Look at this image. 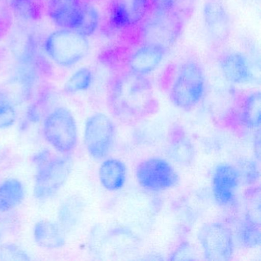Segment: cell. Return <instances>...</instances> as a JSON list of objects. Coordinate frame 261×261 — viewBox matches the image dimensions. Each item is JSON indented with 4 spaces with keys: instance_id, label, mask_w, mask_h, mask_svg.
Masks as SVG:
<instances>
[{
    "instance_id": "4316f807",
    "label": "cell",
    "mask_w": 261,
    "mask_h": 261,
    "mask_svg": "<svg viewBox=\"0 0 261 261\" xmlns=\"http://www.w3.org/2000/svg\"><path fill=\"white\" fill-rule=\"evenodd\" d=\"M0 259L5 261L30 260L28 253L14 244H4L0 246Z\"/></svg>"
},
{
    "instance_id": "7c38bea8",
    "label": "cell",
    "mask_w": 261,
    "mask_h": 261,
    "mask_svg": "<svg viewBox=\"0 0 261 261\" xmlns=\"http://www.w3.org/2000/svg\"><path fill=\"white\" fill-rule=\"evenodd\" d=\"M239 170L228 163H220L214 169L212 192L215 202L221 207H229L236 201L237 192L241 185Z\"/></svg>"
},
{
    "instance_id": "7a4b0ae2",
    "label": "cell",
    "mask_w": 261,
    "mask_h": 261,
    "mask_svg": "<svg viewBox=\"0 0 261 261\" xmlns=\"http://www.w3.org/2000/svg\"><path fill=\"white\" fill-rule=\"evenodd\" d=\"M206 77L204 70L194 60L183 62L176 67L168 87V94L176 108L189 111L204 97Z\"/></svg>"
},
{
    "instance_id": "7402d4cb",
    "label": "cell",
    "mask_w": 261,
    "mask_h": 261,
    "mask_svg": "<svg viewBox=\"0 0 261 261\" xmlns=\"http://www.w3.org/2000/svg\"><path fill=\"white\" fill-rule=\"evenodd\" d=\"M238 240L245 248H255L260 244V224L256 218L248 215L241 221L238 227Z\"/></svg>"
},
{
    "instance_id": "d4e9b609",
    "label": "cell",
    "mask_w": 261,
    "mask_h": 261,
    "mask_svg": "<svg viewBox=\"0 0 261 261\" xmlns=\"http://www.w3.org/2000/svg\"><path fill=\"white\" fill-rule=\"evenodd\" d=\"M17 110L12 97L0 90V129H7L16 123Z\"/></svg>"
},
{
    "instance_id": "8fae6325",
    "label": "cell",
    "mask_w": 261,
    "mask_h": 261,
    "mask_svg": "<svg viewBox=\"0 0 261 261\" xmlns=\"http://www.w3.org/2000/svg\"><path fill=\"white\" fill-rule=\"evenodd\" d=\"M203 22L207 37L215 46L228 40L231 23L227 9L221 0H207L203 7Z\"/></svg>"
},
{
    "instance_id": "4fadbf2b",
    "label": "cell",
    "mask_w": 261,
    "mask_h": 261,
    "mask_svg": "<svg viewBox=\"0 0 261 261\" xmlns=\"http://www.w3.org/2000/svg\"><path fill=\"white\" fill-rule=\"evenodd\" d=\"M167 50L153 45H140L126 59V70L146 76L155 71L162 63Z\"/></svg>"
},
{
    "instance_id": "2e32d148",
    "label": "cell",
    "mask_w": 261,
    "mask_h": 261,
    "mask_svg": "<svg viewBox=\"0 0 261 261\" xmlns=\"http://www.w3.org/2000/svg\"><path fill=\"white\" fill-rule=\"evenodd\" d=\"M219 66L224 77L231 83L243 85L254 79L248 59L241 53H226L220 59Z\"/></svg>"
},
{
    "instance_id": "ac0fdd59",
    "label": "cell",
    "mask_w": 261,
    "mask_h": 261,
    "mask_svg": "<svg viewBox=\"0 0 261 261\" xmlns=\"http://www.w3.org/2000/svg\"><path fill=\"white\" fill-rule=\"evenodd\" d=\"M35 241L41 247L46 249H59L66 243L65 231L59 223L41 221L34 227Z\"/></svg>"
},
{
    "instance_id": "603a6c76",
    "label": "cell",
    "mask_w": 261,
    "mask_h": 261,
    "mask_svg": "<svg viewBox=\"0 0 261 261\" xmlns=\"http://www.w3.org/2000/svg\"><path fill=\"white\" fill-rule=\"evenodd\" d=\"M15 14L28 22L37 21L42 15V8L38 0H11Z\"/></svg>"
},
{
    "instance_id": "d6986e66",
    "label": "cell",
    "mask_w": 261,
    "mask_h": 261,
    "mask_svg": "<svg viewBox=\"0 0 261 261\" xmlns=\"http://www.w3.org/2000/svg\"><path fill=\"white\" fill-rule=\"evenodd\" d=\"M261 94L253 91L243 99L240 108L239 121L244 127L256 130L260 127Z\"/></svg>"
},
{
    "instance_id": "52a82bcc",
    "label": "cell",
    "mask_w": 261,
    "mask_h": 261,
    "mask_svg": "<svg viewBox=\"0 0 261 261\" xmlns=\"http://www.w3.org/2000/svg\"><path fill=\"white\" fill-rule=\"evenodd\" d=\"M198 239L207 260L227 261L233 257L234 240L225 223L215 221L204 224L198 231Z\"/></svg>"
},
{
    "instance_id": "8992f818",
    "label": "cell",
    "mask_w": 261,
    "mask_h": 261,
    "mask_svg": "<svg viewBox=\"0 0 261 261\" xmlns=\"http://www.w3.org/2000/svg\"><path fill=\"white\" fill-rule=\"evenodd\" d=\"M136 178L144 190L154 193L174 189L180 181L175 167L166 159L159 156L140 162L136 169Z\"/></svg>"
},
{
    "instance_id": "277c9868",
    "label": "cell",
    "mask_w": 261,
    "mask_h": 261,
    "mask_svg": "<svg viewBox=\"0 0 261 261\" xmlns=\"http://www.w3.org/2000/svg\"><path fill=\"white\" fill-rule=\"evenodd\" d=\"M45 48L53 62L61 66L71 67L88 54L89 44L87 38L77 32L62 29L47 38Z\"/></svg>"
},
{
    "instance_id": "ba28073f",
    "label": "cell",
    "mask_w": 261,
    "mask_h": 261,
    "mask_svg": "<svg viewBox=\"0 0 261 261\" xmlns=\"http://www.w3.org/2000/svg\"><path fill=\"white\" fill-rule=\"evenodd\" d=\"M38 165L34 195L37 199H48L54 196L66 182L72 162L68 156H59L46 159Z\"/></svg>"
},
{
    "instance_id": "5bb4252c",
    "label": "cell",
    "mask_w": 261,
    "mask_h": 261,
    "mask_svg": "<svg viewBox=\"0 0 261 261\" xmlns=\"http://www.w3.org/2000/svg\"><path fill=\"white\" fill-rule=\"evenodd\" d=\"M83 4L81 0H48V14L60 28L75 30L82 19Z\"/></svg>"
},
{
    "instance_id": "30bf717a",
    "label": "cell",
    "mask_w": 261,
    "mask_h": 261,
    "mask_svg": "<svg viewBox=\"0 0 261 261\" xmlns=\"http://www.w3.org/2000/svg\"><path fill=\"white\" fill-rule=\"evenodd\" d=\"M151 9L149 0H111L110 25L116 30L137 28Z\"/></svg>"
},
{
    "instance_id": "9c48e42d",
    "label": "cell",
    "mask_w": 261,
    "mask_h": 261,
    "mask_svg": "<svg viewBox=\"0 0 261 261\" xmlns=\"http://www.w3.org/2000/svg\"><path fill=\"white\" fill-rule=\"evenodd\" d=\"M84 139L87 150L94 160H105L114 149L115 125L106 114H93L85 123Z\"/></svg>"
},
{
    "instance_id": "cb8c5ba5",
    "label": "cell",
    "mask_w": 261,
    "mask_h": 261,
    "mask_svg": "<svg viewBox=\"0 0 261 261\" xmlns=\"http://www.w3.org/2000/svg\"><path fill=\"white\" fill-rule=\"evenodd\" d=\"M100 16L95 7L89 4L84 3L83 16L80 25L74 31L88 38L92 36L99 27Z\"/></svg>"
},
{
    "instance_id": "e0dca14e",
    "label": "cell",
    "mask_w": 261,
    "mask_h": 261,
    "mask_svg": "<svg viewBox=\"0 0 261 261\" xmlns=\"http://www.w3.org/2000/svg\"><path fill=\"white\" fill-rule=\"evenodd\" d=\"M127 167L117 158L105 159L99 168L100 184L109 192H117L124 187L127 180Z\"/></svg>"
},
{
    "instance_id": "44dd1931",
    "label": "cell",
    "mask_w": 261,
    "mask_h": 261,
    "mask_svg": "<svg viewBox=\"0 0 261 261\" xmlns=\"http://www.w3.org/2000/svg\"><path fill=\"white\" fill-rule=\"evenodd\" d=\"M82 200L76 196H71L61 204L59 210V224L65 231H70L79 224L83 212Z\"/></svg>"
},
{
    "instance_id": "83f0119b",
    "label": "cell",
    "mask_w": 261,
    "mask_h": 261,
    "mask_svg": "<svg viewBox=\"0 0 261 261\" xmlns=\"http://www.w3.org/2000/svg\"><path fill=\"white\" fill-rule=\"evenodd\" d=\"M241 175V181H244L247 184L254 182L259 176L258 169L256 163L252 161H247L244 163L243 166L238 169Z\"/></svg>"
},
{
    "instance_id": "484cf974",
    "label": "cell",
    "mask_w": 261,
    "mask_h": 261,
    "mask_svg": "<svg viewBox=\"0 0 261 261\" xmlns=\"http://www.w3.org/2000/svg\"><path fill=\"white\" fill-rule=\"evenodd\" d=\"M93 75L91 70L82 68L71 75L65 84V91L69 94L86 91L92 84Z\"/></svg>"
},
{
    "instance_id": "ffe728a7",
    "label": "cell",
    "mask_w": 261,
    "mask_h": 261,
    "mask_svg": "<svg viewBox=\"0 0 261 261\" xmlns=\"http://www.w3.org/2000/svg\"><path fill=\"white\" fill-rule=\"evenodd\" d=\"M25 197V189L19 180H5L0 184V212H10L20 205Z\"/></svg>"
},
{
    "instance_id": "9a60e30c",
    "label": "cell",
    "mask_w": 261,
    "mask_h": 261,
    "mask_svg": "<svg viewBox=\"0 0 261 261\" xmlns=\"http://www.w3.org/2000/svg\"><path fill=\"white\" fill-rule=\"evenodd\" d=\"M167 154L174 163L180 166H191L195 161V146L179 125H175L169 132Z\"/></svg>"
},
{
    "instance_id": "5b68a950",
    "label": "cell",
    "mask_w": 261,
    "mask_h": 261,
    "mask_svg": "<svg viewBox=\"0 0 261 261\" xmlns=\"http://www.w3.org/2000/svg\"><path fill=\"white\" fill-rule=\"evenodd\" d=\"M43 135L56 150L62 153L72 152L77 144V127L75 119L69 110L58 108L44 120Z\"/></svg>"
},
{
    "instance_id": "6da1fadb",
    "label": "cell",
    "mask_w": 261,
    "mask_h": 261,
    "mask_svg": "<svg viewBox=\"0 0 261 261\" xmlns=\"http://www.w3.org/2000/svg\"><path fill=\"white\" fill-rule=\"evenodd\" d=\"M108 105L117 120L128 124L142 121L159 110V101L149 79L126 69L113 80Z\"/></svg>"
},
{
    "instance_id": "f1b7e54d",
    "label": "cell",
    "mask_w": 261,
    "mask_h": 261,
    "mask_svg": "<svg viewBox=\"0 0 261 261\" xmlns=\"http://www.w3.org/2000/svg\"><path fill=\"white\" fill-rule=\"evenodd\" d=\"M152 9L160 10H175L178 0H149Z\"/></svg>"
},
{
    "instance_id": "3957f363",
    "label": "cell",
    "mask_w": 261,
    "mask_h": 261,
    "mask_svg": "<svg viewBox=\"0 0 261 261\" xmlns=\"http://www.w3.org/2000/svg\"><path fill=\"white\" fill-rule=\"evenodd\" d=\"M184 22L182 16L175 10L151 9L137 27L138 45H158L168 51L179 38Z\"/></svg>"
}]
</instances>
